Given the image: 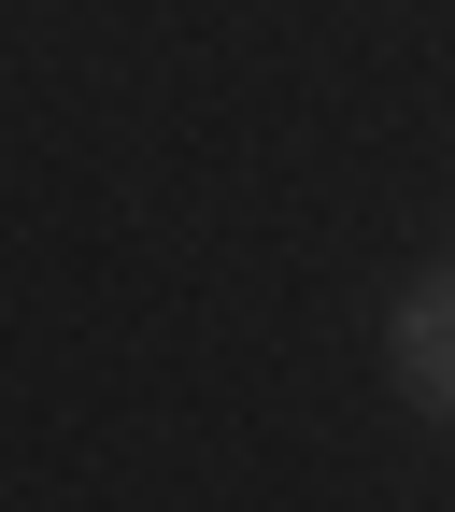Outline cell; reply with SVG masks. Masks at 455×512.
<instances>
[{
	"instance_id": "6da1fadb",
	"label": "cell",
	"mask_w": 455,
	"mask_h": 512,
	"mask_svg": "<svg viewBox=\"0 0 455 512\" xmlns=\"http://www.w3.org/2000/svg\"><path fill=\"white\" fill-rule=\"evenodd\" d=\"M384 342H399V399L455 427V271H427V285L399 299V328H384Z\"/></svg>"
}]
</instances>
